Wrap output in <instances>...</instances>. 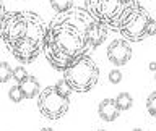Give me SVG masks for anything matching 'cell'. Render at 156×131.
<instances>
[{
  "label": "cell",
  "mask_w": 156,
  "mask_h": 131,
  "mask_svg": "<svg viewBox=\"0 0 156 131\" xmlns=\"http://www.w3.org/2000/svg\"><path fill=\"white\" fill-rule=\"evenodd\" d=\"M98 113H99L101 120H104V121H114V120H117V116H119L120 109L117 107L115 99H104V100L99 102Z\"/></svg>",
  "instance_id": "obj_8"
},
{
  "label": "cell",
  "mask_w": 156,
  "mask_h": 131,
  "mask_svg": "<svg viewBox=\"0 0 156 131\" xmlns=\"http://www.w3.org/2000/svg\"><path fill=\"white\" fill-rule=\"evenodd\" d=\"M146 110H148V113L151 116L156 118V91L151 92L148 96V99H146Z\"/></svg>",
  "instance_id": "obj_14"
},
{
  "label": "cell",
  "mask_w": 156,
  "mask_h": 131,
  "mask_svg": "<svg viewBox=\"0 0 156 131\" xmlns=\"http://www.w3.org/2000/svg\"><path fill=\"white\" fill-rule=\"evenodd\" d=\"M98 19L86 8H70L47 24L42 52L58 71H65L78 57L90 52V32Z\"/></svg>",
  "instance_id": "obj_1"
},
{
  "label": "cell",
  "mask_w": 156,
  "mask_h": 131,
  "mask_svg": "<svg viewBox=\"0 0 156 131\" xmlns=\"http://www.w3.org/2000/svg\"><path fill=\"white\" fill-rule=\"evenodd\" d=\"M63 79L76 92H88L96 86L99 79V68L91 57L86 53L78 57L70 66L63 71Z\"/></svg>",
  "instance_id": "obj_4"
},
{
  "label": "cell",
  "mask_w": 156,
  "mask_h": 131,
  "mask_svg": "<svg viewBox=\"0 0 156 131\" xmlns=\"http://www.w3.org/2000/svg\"><path fill=\"white\" fill-rule=\"evenodd\" d=\"M132 131H143V129H140V128H135V129H132Z\"/></svg>",
  "instance_id": "obj_21"
},
{
  "label": "cell",
  "mask_w": 156,
  "mask_h": 131,
  "mask_svg": "<svg viewBox=\"0 0 156 131\" xmlns=\"http://www.w3.org/2000/svg\"><path fill=\"white\" fill-rule=\"evenodd\" d=\"M49 2H51V7L57 13H63L67 10L73 8V0H49Z\"/></svg>",
  "instance_id": "obj_11"
},
{
  "label": "cell",
  "mask_w": 156,
  "mask_h": 131,
  "mask_svg": "<svg viewBox=\"0 0 156 131\" xmlns=\"http://www.w3.org/2000/svg\"><path fill=\"white\" fill-rule=\"evenodd\" d=\"M41 131H54V129H52V128H42Z\"/></svg>",
  "instance_id": "obj_20"
},
{
  "label": "cell",
  "mask_w": 156,
  "mask_h": 131,
  "mask_svg": "<svg viewBox=\"0 0 156 131\" xmlns=\"http://www.w3.org/2000/svg\"><path fill=\"white\" fill-rule=\"evenodd\" d=\"M154 81H156V71H154Z\"/></svg>",
  "instance_id": "obj_22"
},
{
  "label": "cell",
  "mask_w": 156,
  "mask_h": 131,
  "mask_svg": "<svg viewBox=\"0 0 156 131\" xmlns=\"http://www.w3.org/2000/svg\"><path fill=\"white\" fill-rule=\"evenodd\" d=\"M85 5L88 12L107 29L119 31L138 2L136 0H85Z\"/></svg>",
  "instance_id": "obj_3"
},
{
  "label": "cell",
  "mask_w": 156,
  "mask_h": 131,
  "mask_svg": "<svg viewBox=\"0 0 156 131\" xmlns=\"http://www.w3.org/2000/svg\"><path fill=\"white\" fill-rule=\"evenodd\" d=\"M8 97H10V100H12L13 104H20V102L24 99V96H23L21 89H20V86L12 87V89L8 91Z\"/></svg>",
  "instance_id": "obj_13"
},
{
  "label": "cell",
  "mask_w": 156,
  "mask_h": 131,
  "mask_svg": "<svg viewBox=\"0 0 156 131\" xmlns=\"http://www.w3.org/2000/svg\"><path fill=\"white\" fill-rule=\"evenodd\" d=\"M13 76V68L7 62H0V82H7Z\"/></svg>",
  "instance_id": "obj_12"
},
{
  "label": "cell",
  "mask_w": 156,
  "mask_h": 131,
  "mask_svg": "<svg viewBox=\"0 0 156 131\" xmlns=\"http://www.w3.org/2000/svg\"><path fill=\"white\" fill-rule=\"evenodd\" d=\"M96 131H104V129H96Z\"/></svg>",
  "instance_id": "obj_23"
},
{
  "label": "cell",
  "mask_w": 156,
  "mask_h": 131,
  "mask_svg": "<svg viewBox=\"0 0 156 131\" xmlns=\"http://www.w3.org/2000/svg\"><path fill=\"white\" fill-rule=\"evenodd\" d=\"M119 32L127 41L140 42L143 39L156 34V21L141 5H136L135 10L127 16L124 24L120 26Z\"/></svg>",
  "instance_id": "obj_5"
},
{
  "label": "cell",
  "mask_w": 156,
  "mask_h": 131,
  "mask_svg": "<svg viewBox=\"0 0 156 131\" xmlns=\"http://www.w3.org/2000/svg\"><path fill=\"white\" fill-rule=\"evenodd\" d=\"M55 86H57V89L60 91L62 94H65V96L70 97V94H72V91H73V89L70 87V84H68V82H67L65 79H60V81H58Z\"/></svg>",
  "instance_id": "obj_16"
},
{
  "label": "cell",
  "mask_w": 156,
  "mask_h": 131,
  "mask_svg": "<svg viewBox=\"0 0 156 131\" xmlns=\"http://www.w3.org/2000/svg\"><path fill=\"white\" fill-rule=\"evenodd\" d=\"M106 53H107V60L112 65H117V66L127 65L129 60L132 58V49L125 39H114L107 45Z\"/></svg>",
  "instance_id": "obj_7"
},
{
  "label": "cell",
  "mask_w": 156,
  "mask_h": 131,
  "mask_svg": "<svg viewBox=\"0 0 156 131\" xmlns=\"http://www.w3.org/2000/svg\"><path fill=\"white\" fill-rule=\"evenodd\" d=\"M150 70H151V71H156V63H154V62L150 63Z\"/></svg>",
  "instance_id": "obj_19"
},
{
  "label": "cell",
  "mask_w": 156,
  "mask_h": 131,
  "mask_svg": "<svg viewBox=\"0 0 156 131\" xmlns=\"http://www.w3.org/2000/svg\"><path fill=\"white\" fill-rule=\"evenodd\" d=\"M7 13H8V12L5 10V5H3V2L0 0V23L3 21V18H5V15H7Z\"/></svg>",
  "instance_id": "obj_18"
},
{
  "label": "cell",
  "mask_w": 156,
  "mask_h": 131,
  "mask_svg": "<svg viewBox=\"0 0 156 131\" xmlns=\"http://www.w3.org/2000/svg\"><path fill=\"white\" fill-rule=\"evenodd\" d=\"M115 102H117V107L120 110H129L132 105H133V99L129 92H120L119 96L115 97Z\"/></svg>",
  "instance_id": "obj_10"
},
{
  "label": "cell",
  "mask_w": 156,
  "mask_h": 131,
  "mask_svg": "<svg viewBox=\"0 0 156 131\" xmlns=\"http://www.w3.org/2000/svg\"><path fill=\"white\" fill-rule=\"evenodd\" d=\"M46 21L34 12H10L0 23V37L21 63H31L44 47Z\"/></svg>",
  "instance_id": "obj_2"
},
{
  "label": "cell",
  "mask_w": 156,
  "mask_h": 131,
  "mask_svg": "<svg viewBox=\"0 0 156 131\" xmlns=\"http://www.w3.org/2000/svg\"><path fill=\"white\" fill-rule=\"evenodd\" d=\"M70 97L62 94L57 89V86H47L44 87L37 99V109L39 112L49 120H58L68 112Z\"/></svg>",
  "instance_id": "obj_6"
},
{
  "label": "cell",
  "mask_w": 156,
  "mask_h": 131,
  "mask_svg": "<svg viewBox=\"0 0 156 131\" xmlns=\"http://www.w3.org/2000/svg\"><path fill=\"white\" fill-rule=\"evenodd\" d=\"M109 81L112 82V84H117V82L122 81V73L119 70H112L109 73Z\"/></svg>",
  "instance_id": "obj_17"
},
{
  "label": "cell",
  "mask_w": 156,
  "mask_h": 131,
  "mask_svg": "<svg viewBox=\"0 0 156 131\" xmlns=\"http://www.w3.org/2000/svg\"><path fill=\"white\" fill-rule=\"evenodd\" d=\"M20 89H21L24 99H34L36 96L41 94V84H39L37 78H34L31 75H28L24 79L18 82Z\"/></svg>",
  "instance_id": "obj_9"
},
{
  "label": "cell",
  "mask_w": 156,
  "mask_h": 131,
  "mask_svg": "<svg viewBox=\"0 0 156 131\" xmlns=\"http://www.w3.org/2000/svg\"><path fill=\"white\" fill-rule=\"evenodd\" d=\"M28 76V73H26V68L24 66H16V68H13V79L16 81V82H20L21 79H24V78Z\"/></svg>",
  "instance_id": "obj_15"
}]
</instances>
